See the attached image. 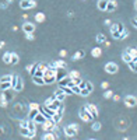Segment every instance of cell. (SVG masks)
<instances>
[{
  "mask_svg": "<svg viewBox=\"0 0 137 140\" xmlns=\"http://www.w3.org/2000/svg\"><path fill=\"white\" fill-rule=\"evenodd\" d=\"M11 90H14L16 92H20L22 90V80L18 76H13L11 79Z\"/></svg>",
  "mask_w": 137,
  "mask_h": 140,
  "instance_id": "cell-1",
  "label": "cell"
},
{
  "mask_svg": "<svg viewBox=\"0 0 137 140\" xmlns=\"http://www.w3.org/2000/svg\"><path fill=\"white\" fill-rule=\"evenodd\" d=\"M78 115H80V118L83 119V121H84V122H91V121H92V115L90 114V112H88V111L86 109V108H84V106H83L81 109H80V112H78Z\"/></svg>",
  "mask_w": 137,
  "mask_h": 140,
  "instance_id": "cell-2",
  "label": "cell"
},
{
  "mask_svg": "<svg viewBox=\"0 0 137 140\" xmlns=\"http://www.w3.org/2000/svg\"><path fill=\"white\" fill-rule=\"evenodd\" d=\"M36 6V1L35 0H21L20 1V7L22 10H28V9H32Z\"/></svg>",
  "mask_w": 137,
  "mask_h": 140,
  "instance_id": "cell-3",
  "label": "cell"
},
{
  "mask_svg": "<svg viewBox=\"0 0 137 140\" xmlns=\"http://www.w3.org/2000/svg\"><path fill=\"white\" fill-rule=\"evenodd\" d=\"M118 65H116L115 62H108L106 65H105V71L106 73H109V74H113V73H116L118 71Z\"/></svg>",
  "mask_w": 137,
  "mask_h": 140,
  "instance_id": "cell-4",
  "label": "cell"
},
{
  "mask_svg": "<svg viewBox=\"0 0 137 140\" xmlns=\"http://www.w3.org/2000/svg\"><path fill=\"white\" fill-rule=\"evenodd\" d=\"M84 108H86V109L92 115V118H97V116H98V108H97L94 104H87Z\"/></svg>",
  "mask_w": 137,
  "mask_h": 140,
  "instance_id": "cell-5",
  "label": "cell"
},
{
  "mask_svg": "<svg viewBox=\"0 0 137 140\" xmlns=\"http://www.w3.org/2000/svg\"><path fill=\"white\" fill-rule=\"evenodd\" d=\"M22 31H24V32H25V34H32V32H34L35 31V25L34 24H32V22H24V24H22Z\"/></svg>",
  "mask_w": 137,
  "mask_h": 140,
  "instance_id": "cell-6",
  "label": "cell"
},
{
  "mask_svg": "<svg viewBox=\"0 0 137 140\" xmlns=\"http://www.w3.org/2000/svg\"><path fill=\"white\" fill-rule=\"evenodd\" d=\"M116 7H118V3H116V0H108V4L105 7V11L106 13H112V11H115Z\"/></svg>",
  "mask_w": 137,
  "mask_h": 140,
  "instance_id": "cell-7",
  "label": "cell"
},
{
  "mask_svg": "<svg viewBox=\"0 0 137 140\" xmlns=\"http://www.w3.org/2000/svg\"><path fill=\"white\" fill-rule=\"evenodd\" d=\"M124 104L127 105L129 108H133V106H136L137 101H136V97L134 95H127L124 98Z\"/></svg>",
  "mask_w": 137,
  "mask_h": 140,
  "instance_id": "cell-8",
  "label": "cell"
},
{
  "mask_svg": "<svg viewBox=\"0 0 137 140\" xmlns=\"http://www.w3.org/2000/svg\"><path fill=\"white\" fill-rule=\"evenodd\" d=\"M63 130H64V135L67 136V137H74V136L77 135V130H76V129H73L70 125H67Z\"/></svg>",
  "mask_w": 137,
  "mask_h": 140,
  "instance_id": "cell-9",
  "label": "cell"
},
{
  "mask_svg": "<svg viewBox=\"0 0 137 140\" xmlns=\"http://www.w3.org/2000/svg\"><path fill=\"white\" fill-rule=\"evenodd\" d=\"M11 90V88H10ZM14 98V92L9 91V90H3V94H1V100H6V101H11Z\"/></svg>",
  "mask_w": 137,
  "mask_h": 140,
  "instance_id": "cell-10",
  "label": "cell"
},
{
  "mask_svg": "<svg viewBox=\"0 0 137 140\" xmlns=\"http://www.w3.org/2000/svg\"><path fill=\"white\" fill-rule=\"evenodd\" d=\"M59 136H57V133H53V132H49L48 130L45 135H42V140H55L57 139Z\"/></svg>",
  "mask_w": 137,
  "mask_h": 140,
  "instance_id": "cell-11",
  "label": "cell"
},
{
  "mask_svg": "<svg viewBox=\"0 0 137 140\" xmlns=\"http://www.w3.org/2000/svg\"><path fill=\"white\" fill-rule=\"evenodd\" d=\"M53 125H55V122H53L52 119H46V121H45V122L42 123V130H45V132L51 130Z\"/></svg>",
  "mask_w": 137,
  "mask_h": 140,
  "instance_id": "cell-12",
  "label": "cell"
},
{
  "mask_svg": "<svg viewBox=\"0 0 137 140\" xmlns=\"http://www.w3.org/2000/svg\"><path fill=\"white\" fill-rule=\"evenodd\" d=\"M84 55H86V52H84L83 49H81V51H77V52L71 56V60H74V62H76V60H80V59H83V57H84Z\"/></svg>",
  "mask_w": 137,
  "mask_h": 140,
  "instance_id": "cell-13",
  "label": "cell"
},
{
  "mask_svg": "<svg viewBox=\"0 0 137 140\" xmlns=\"http://www.w3.org/2000/svg\"><path fill=\"white\" fill-rule=\"evenodd\" d=\"M66 74H67V73H66V69H56V74H55L56 81H57V80H60L62 77H64Z\"/></svg>",
  "mask_w": 137,
  "mask_h": 140,
  "instance_id": "cell-14",
  "label": "cell"
},
{
  "mask_svg": "<svg viewBox=\"0 0 137 140\" xmlns=\"http://www.w3.org/2000/svg\"><path fill=\"white\" fill-rule=\"evenodd\" d=\"M55 97H56V100H57V101H62V102H63V101L66 100V94H64V92L62 91V90H60V88L55 92Z\"/></svg>",
  "mask_w": 137,
  "mask_h": 140,
  "instance_id": "cell-15",
  "label": "cell"
},
{
  "mask_svg": "<svg viewBox=\"0 0 137 140\" xmlns=\"http://www.w3.org/2000/svg\"><path fill=\"white\" fill-rule=\"evenodd\" d=\"M32 121H34L35 123H43L45 121H46V118H45V116H43V115L41 114V112H38V114L35 115V118L32 119Z\"/></svg>",
  "mask_w": 137,
  "mask_h": 140,
  "instance_id": "cell-16",
  "label": "cell"
},
{
  "mask_svg": "<svg viewBox=\"0 0 137 140\" xmlns=\"http://www.w3.org/2000/svg\"><path fill=\"white\" fill-rule=\"evenodd\" d=\"M51 119H52L55 123H60V121L63 119V114H62V112H55V115H53Z\"/></svg>",
  "mask_w": 137,
  "mask_h": 140,
  "instance_id": "cell-17",
  "label": "cell"
},
{
  "mask_svg": "<svg viewBox=\"0 0 137 140\" xmlns=\"http://www.w3.org/2000/svg\"><path fill=\"white\" fill-rule=\"evenodd\" d=\"M60 104H62V101H57V100H53L51 102V104H48V106L51 108V109H53V111H56L57 108L60 106Z\"/></svg>",
  "mask_w": 137,
  "mask_h": 140,
  "instance_id": "cell-18",
  "label": "cell"
},
{
  "mask_svg": "<svg viewBox=\"0 0 137 140\" xmlns=\"http://www.w3.org/2000/svg\"><path fill=\"white\" fill-rule=\"evenodd\" d=\"M91 55H92V57H99L102 55V49L99 48V46H95V48L91 51Z\"/></svg>",
  "mask_w": 137,
  "mask_h": 140,
  "instance_id": "cell-19",
  "label": "cell"
},
{
  "mask_svg": "<svg viewBox=\"0 0 137 140\" xmlns=\"http://www.w3.org/2000/svg\"><path fill=\"white\" fill-rule=\"evenodd\" d=\"M55 66H56V69H66L67 67V63L64 60H55Z\"/></svg>",
  "mask_w": 137,
  "mask_h": 140,
  "instance_id": "cell-20",
  "label": "cell"
},
{
  "mask_svg": "<svg viewBox=\"0 0 137 140\" xmlns=\"http://www.w3.org/2000/svg\"><path fill=\"white\" fill-rule=\"evenodd\" d=\"M45 18L46 17H45V14H43L42 11H38V13L35 14V21L36 22H43L45 21Z\"/></svg>",
  "mask_w": 137,
  "mask_h": 140,
  "instance_id": "cell-21",
  "label": "cell"
},
{
  "mask_svg": "<svg viewBox=\"0 0 137 140\" xmlns=\"http://www.w3.org/2000/svg\"><path fill=\"white\" fill-rule=\"evenodd\" d=\"M36 65H38V63H34V65H28V66H27V71L30 73V76H31V77L34 76L35 70H36Z\"/></svg>",
  "mask_w": 137,
  "mask_h": 140,
  "instance_id": "cell-22",
  "label": "cell"
},
{
  "mask_svg": "<svg viewBox=\"0 0 137 140\" xmlns=\"http://www.w3.org/2000/svg\"><path fill=\"white\" fill-rule=\"evenodd\" d=\"M10 60H11V52H9V51H7V52H4V53H3V62L9 65V63H10Z\"/></svg>",
  "mask_w": 137,
  "mask_h": 140,
  "instance_id": "cell-23",
  "label": "cell"
},
{
  "mask_svg": "<svg viewBox=\"0 0 137 140\" xmlns=\"http://www.w3.org/2000/svg\"><path fill=\"white\" fill-rule=\"evenodd\" d=\"M27 129H28V130H35V129H36V123H35L32 119H30V121L27 122Z\"/></svg>",
  "mask_w": 137,
  "mask_h": 140,
  "instance_id": "cell-24",
  "label": "cell"
},
{
  "mask_svg": "<svg viewBox=\"0 0 137 140\" xmlns=\"http://www.w3.org/2000/svg\"><path fill=\"white\" fill-rule=\"evenodd\" d=\"M126 53H127V55H130L133 59H134V57H137V51H136V48H127V49H126Z\"/></svg>",
  "mask_w": 137,
  "mask_h": 140,
  "instance_id": "cell-25",
  "label": "cell"
},
{
  "mask_svg": "<svg viewBox=\"0 0 137 140\" xmlns=\"http://www.w3.org/2000/svg\"><path fill=\"white\" fill-rule=\"evenodd\" d=\"M136 62H137V57H134V59H132V60L127 63L129 69L132 70V71H136Z\"/></svg>",
  "mask_w": 137,
  "mask_h": 140,
  "instance_id": "cell-26",
  "label": "cell"
},
{
  "mask_svg": "<svg viewBox=\"0 0 137 140\" xmlns=\"http://www.w3.org/2000/svg\"><path fill=\"white\" fill-rule=\"evenodd\" d=\"M32 81H34L35 84H38V86H43V79L42 77H38V76H32Z\"/></svg>",
  "mask_w": 137,
  "mask_h": 140,
  "instance_id": "cell-27",
  "label": "cell"
},
{
  "mask_svg": "<svg viewBox=\"0 0 137 140\" xmlns=\"http://www.w3.org/2000/svg\"><path fill=\"white\" fill-rule=\"evenodd\" d=\"M106 4H108V0H99L98 1V9L101 10V11H105Z\"/></svg>",
  "mask_w": 137,
  "mask_h": 140,
  "instance_id": "cell-28",
  "label": "cell"
},
{
  "mask_svg": "<svg viewBox=\"0 0 137 140\" xmlns=\"http://www.w3.org/2000/svg\"><path fill=\"white\" fill-rule=\"evenodd\" d=\"M18 62H20V57H18V55L17 53H11V60H10V63H11V65H17Z\"/></svg>",
  "mask_w": 137,
  "mask_h": 140,
  "instance_id": "cell-29",
  "label": "cell"
},
{
  "mask_svg": "<svg viewBox=\"0 0 137 140\" xmlns=\"http://www.w3.org/2000/svg\"><path fill=\"white\" fill-rule=\"evenodd\" d=\"M10 88H11V81L0 83V90H10Z\"/></svg>",
  "mask_w": 137,
  "mask_h": 140,
  "instance_id": "cell-30",
  "label": "cell"
},
{
  "mask_svg": "<svg viewBox=\"0 0 137 140\" xmlns=\"http://www.w3.org/2000/svg\"><path fill=\"white\" fill-rule=\"evenodd\" d=\"M62 91L66 94V95H73V91H71V88L70 87H67V86H64V87H59Z\"/></svg>",
  "mask_w": 137,
  "mask_h": 140,
  "instance_id": "cell-31",
  "label": "cell"
},
{
  "mask_svg": "<svg viewBox=\"0 0 137 140\" xmlns=\"http://www.w3.org/2000/svg\"><path fill=\"white\" fill-rule=\"evenodd\" d=\"M95 39H97V42H98V44H103V42L106 41V36H105L103 34H98Z\"/></svg>",
  "mask_w": 137,
  "mask_h": 140,
  "instance_id": "cell-32",
  "label": "cell"
},
{
  "mask_svg": "<svg viewBox=\"0 0 137 140\" xmlns=\"http://www.w3.org/2000/svg\"><path fill=\"white\" fill-rule=\"evenodd\" d=\"M67 76H68L71 80H74V79H77V77H80V73H78L77 70H73V71H70Z\"/></svg>",
  "mask_w": 137,
  "mask_h": 140,
  "instance_id": "cell-33",
  "label": "cell"
},
{
  "mask_svg": "<svg viewBox=\"0 0 137 140\" xmlns=\"http://www.w3.org/2000/svg\"><path fill=\"white\" fill-rule=\"evenodd\" d=\"M11 79H13V76H11V74H6V76H3V77L0 79V83H4V81H11Z\"/></svg>",
  "mask_w": 137,
  "mask_h": 140,
  "instance_id": "cell-34",
  "label": "cell"
},
{
  "mask_svg": "<svg viewBox=\"0 0 137 140\" xmlns=\"http://www.w3.org/2000/svg\"><path fill=\"white\" fill-rule=\"evenodd\" d=\"M36 69L41 70V71H45V70L48 69V65L46 63H38V65H36Z\"/></svg>",
  "mask_w": 137,
  "mask_h": 140,
  "instance_id": "cell-35",
  "label": "cell"
},
{
  "mask_svg": "<svg viewBox=\"0 0 137 140\" xmlns=\"http://www.w3.org/2000/svg\"><path fill=\"white\" fill-rule=\"evenodd\" d=\"M38 112H39L38 109H30V112H28V118H30V119H34L35 115L38 114Z\"/></svg>",
  "mask_w": 137,
  "mask_h": 140,
  "instance_id": "cell-36",
  "label": "cell"
},
{
  "mask_svg": "<svg viewBox=\"0 0 137 140\" xmlns=\"http://www.w3.org/2000/svg\"><path fill=\"white\" fill-rule=\"evenodd\" d=\"M112 95H113V91H112V90H108V88H106V91L103 92V97H105L106 100H109V98H112Z\"/></svg>",
  "mask_w": 137,
  "mask_h": 140,
  "instance_id": "cell-37",
  "label": "cell"
},
{
  "mask_svg": "<svg viewBox=\"0 0 137 140\" xmlns=\"http://www.w3.org/2000/svg\"><path fill=\"white\" fill-rule=\"evenodd\" d=\"M101 127H102V125H101L99 122H94V123H92V130H94V132H98Z\"/></svg>",
  "mask_w": 137,
  "mask_h": 140,
  "instance_id": "cell-38",
  "label": "cell"
},
{
  "mask_svg": "<svg viewBox=\"0 0 137 140\" xmlns=\"http://www.w3.org/2000/svg\"><path fill=\"white\" fill-rule=\"evenodd\" d=\"M20 133H21L24 137H28V133H30V130H28L27 127H20Z\"/></svg>",
  "mask_w": 137,
  "mask_h": 140,
  "instance_id": "cell-39",
  "label": "cell"
},
{
  "mask_svg": "<svg viewBox=\"0 0 137 140\" xmlns=\"http://www.w3.org/2000/svg\"><path fill=\"white\" fill-rule=\"evenodd\" d=\"M129 36V32L126 30H123V31H120V36H119V39H124V38H127Z\"/></svg>",
  "mask_w": 137,
  "mask_h": 140,
  "instance_id": "cell-40",
  "label": "cell"
},
{
  "mask_svg": "<svg viewBox=\"0 0 137 140\" xmlns=\"http://www.w3.org/2000/svg\"><path fill=\"white\" fill-rule=\"evenodd\" d=\"M122 59H123V62H126V63H129V62L132 60L133 57L130 56V55H127V53H124L123 56H122Z\"/></svg>",
  "mask_w": 137,
  "mask_h": 140,
  "instance_id": "cell-41",
  "label": "cell"
},
{
  "mask_svg": "<svg viewBox=\"0 0 137 140\" xmlns=\"http://www.w3.org/2000/svg\"><path fill=\"white\" fill-rule=\"evenodd\" d=\"M71 88V91H73V94H80V87H78L77 84H74L73 87H70Z\"/></svg>",
  "mask_w": 137,
  "mask_h": 140,
  "instance_id": "cell-42",
  "label": "cell"
},
{
  "mask_svg": "<svg viewBox=\"0 0 137 140\" xmlns=\"http://www.w3.org/2000/svg\"><path fill=\"white\" fill-rule=\"evenodd\" d=\"M86 88L91 92V91H92V88H94V86H92V83H91V81H87V83H86Z\"/></svg>",
  "mask_w": 137,
  "mask_h": 140,
  "instance_id": "cell-43",
  "label": "cell"
},
{
  "mask_svg": "<svg viewBox=\"0 0 137 140\" xmlns=\"http://www.w3.org/2000/svg\"><path fill=\"white\" fill-rule=\"evenodd\" d=\"M80 94H81L83 97H87V95H88V94H91V92L88 91L87 88H83V90H80Z\"/></svg>",
  "mask_w": 137,
  "mask_h": 140,
  "instance_id": "cell-44",
  "label": "cell"
},
{
  "mask_svg": "<svg viewBox=\"0 0 137 140\" xmlns=\"http://www.w3.org/2000/svg\"><path fill=\"white\" fill-rule=\"evenodd\" d=\"M59 56L62 57V59H63V57H66V56H67V51H66V49H62V51L59 52Z\"/></svg>",
  "mask_w": 137,
  "mask_h": 140,
  "instance_id": "cell-45",
  "label": "cell"
},
{
  "mask_svg": "<svg viewBox=\"0 0 137 140\" xmlns=\"http://www.w3.org/2000/svg\"><path fill=\"white\" fill-rule=\"evenodd\" d=\"M7 105H9V101L0 100V106H3V108H7Z\"/></svg>",
  "mask_w": 137,
  "mask_h": 140,
  "instance_id": "cell-46",
  "label": "cell"
},
{
  "mask_svg": "<svg viewBox=\"0 0 137 140\" xmlns=\"http://www.w3.org/2000/svg\"><path fill=\"white\" fill-rule=\"evenodd\" d=\"M101 88H102V90L109 88V83H108V81H102V83H101Z\"/></svg>",
  "mask_w": 137,
  "mask_h": 140,
  "instance_id": "cell-47",
  "label": "cell"
},
{
  "mask_svg": "<svg viewBox=\"0 0 137 140\" xmlns=\"http://www.w3.org/2000/svg\"><path fill=\"white\" fill-rule=\"evenodd\" d=\"M38 108H39V105L36 102H31L30 104V109H38Z\"/></svg>",
  "mask_w": 137,
  "mask_h": 140,
  "instance_id": "cell-48",
  "label": "cell"
},
{
  "mask_svg": "<svg viewBox=\"0 0 137 140\" xmlns=\"http://www.w3.org/2000/svg\"><path fill=\"white\" fill-rule=\"evenodd\" d=\"M25 38L28 41H34L35 39V35L34 34H25Z\"/></svg>",
  "mask_w": 137,
  "mask_h": 140,
  "instance_id": "cell-49",
  "label": "cell"
},
{
  "mask_svg": "<svg viewBox=\"0 0 137 140\" xmlns=\"http://www.w3.org/2000/svg\"><path fill=\"white\" fill-rule=\"evenodd\" d=\"M112 36H113V38H116V39H119L120 32H119V31H113V32H112Z\"/></svg>",
  "mask_w": 137,
  "mask_h": 140,
  "instance_id": "cell-50",
  "label": "cell"
},
{
  "mask_svg": "<svg viewBox=\"0 0 137 140\" xmlns=\"http://www.w3.org/2000/svg\"><path fill=\"white\" fill-rule=\"evenodd\" d=\"M132 25L134 27V28L137 27V18H136V17H133V18H132Z\"/></svg>",
  "mask_w": 137,
  "mask_h": 140,
  "instance_id": "cell-51",
  "label": "cell"
},
{
  "mask_svg": "<svg viewBox=\"0 0 137 140\" xmlns=\"http://www.w3.org/2000/svg\"><path fill=\"white\" fill-rule=\"evenodd\" d=\"M20 127H27V121H20Z\"/></svg>",
  "mask_w": 137,
  "mask_h": 140,
  "instance_id": "cell-52",
  "label": "cell"
},
{
  "mask_svg": "<svg viewBox=\"0 0 137 140\" xmlns=\"http://www.w3.org/2000/svg\"><path fill=\"white\" fill-rule=\"evenodd\" d=\"M103 24H105V25H111V24H112V21L109 20V18H106V20L103 21Z\"/></svg>",
  "mask_w": 137,
  "mask_h": 140,
  "instance_id": "cell-53",
  "label": "cell"
},
{
  "mask_svg": "<svg viewBox=\"0 0 137 140\" xmlns=\"http://www.w3.org/2000/svg\"><path fill=\"white\" fill-rule=\"evenodd\" d=\"M70 126L73 127V129H76V130H78V127H80L78 125H76V123H70Z\"/></svg>",
  "mask_w": 137,
  "mask_h": 140,
  "instance_id": "cell-54",
  "label": "cell"
},
{
  "mask_svg": "<svg viewBox=\"0 0 137 140\" xmlns=\"http://www.w3.org/2000/svg\"><path fill=\"white\" fill-rule=\"evenodd\" d=\"M112 98H113V101H119V100H120L119 95H112Z\"/></svg>",
  "mask_w": 137,
  "mask_h": 140,
  "instance_id": "cell-55",
  "label": "cell"
},
{
  "mask_svg": "<svg viewBox=\"0 0 137 140\" xmlns=\"http://www.w3.org/2000/svg\"><path fill=\"white\" fill-rule=\"evenodd\" d=\"M0 7H1L3 10H4V9H7V3H1V4H0Z\"/></svg>",
  "mask_w": 137,
  "mask_h": 140,
  "instance_id": "cell-56",
  "label": "cell"
},
{
  "mask_svg": "<svg viewBox=\"0 0 137 140\" xmlns=\"http://www.w3.org/2000/svg\"><path fill=\"white\" fill-rule=\"evenodd\" d=\"M4 45H6V42H4V41H1V42H0V49L4 48Z\"/></svg>",
  "mask_w": 137,
  "mask_h": 140,
  "instance_id": "cell-57",
  "label": "cell"
},
{
  "mask_svg": "<svg viewBox=\"0 0 137 140\" xmlns=\"http://www.w3.org/2000/svg\"><path fill=\"white\" fill-rule=\"evenodd\" d=\"M103 44H105V46H106V48H109V46H111V42H108V41H105Z\"/></svg>",
  "mask_w": 137,
  "mask_h": 140,
  "instance_id": "cell-58",
  "label": "cell"
},
{
  "mask_svg": "<svg viewBox=\"0 0 137 140\" xmlns=\"http://www.w3.org/2000/svg\"><path fill=\"white\" fill-rule=\"evenodd\" d=\"M13 1H14V0H6V3H7V4H11Z\"/></svg>",
  "mask_w": 137,
  "mask_h": 140,
  "instance_id": "cell-59",
  "label": "cell"
}]
</instances>
